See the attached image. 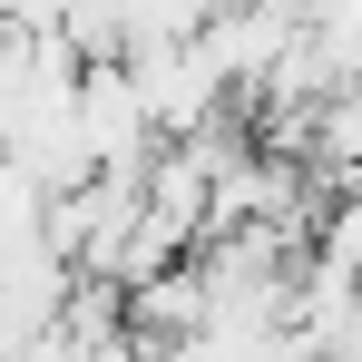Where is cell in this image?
<instances>
[{
    "mask_svg": "<svg viewBox=\"0 0 362 362\" xmlns=\"http://www.w3.org/2000/svg\"><path fill=\"white\" fill-rule=\"evenodd\" d=\"M303 255H313L323 274H343V284H362V186L323 206V226H313V245H303Z\"/></svg>",
    "mask_w": 362,
    "mask_h": 362,
    "instance_id": "6da1fadb",
    "label": "cell"
}]
</instances>
